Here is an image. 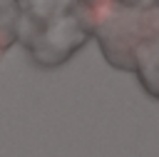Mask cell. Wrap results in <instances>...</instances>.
Returning <instances> with one entry per match:
<instances>
[{"label":"cell","instance_id":"cell-6","mask_svg":"<svg viewBox=\"0 0 159 157\" xmlns=\"http://www.w3.org/2000/svg\"><path fill=\"white\" fill-rule=\"evenodd\" d=\"M15 2H22V0H15Z\"/></svg>","mask_w":159,"mask_h":157},{"label":"cell","instance_id":"cell-4","mask_svg":"<svg viewBox=\"0 0 159 157\" xmlns=\"http://www.w3.org/2000/svg\"><path fill=\"white\" fill-rule=\"evenodd\" d=\"M20 7L15 0H0V57L17 42Z\"/></svg>","mask_w":159,"mask_h":157},{"label":"cell","instance_id":"cell-3","mask_svg":"<svg viewBox=\"0 0 159 157\" xmlns=\"http://www.w3.org/2000/svg\"><path fill=\"white\" fill-rule=\"evenodd\" d=\"M137 80L142 90L159 102V35L144 45V50L137 57Z\"/></svg>","mask_w":159,"mask_h":157},{"label":"cell","instance_id":"cell-1","mask_svg":"<svg viewBox=\"0 0 159 157\" xmlns=\"http://www.w3.org/2000/svg\"><path fill=\"white\" fill-rule=\"evenodd\" d=\"M17 7V40L45 70L67 62L97 32L80 0H22Z\"/></svg>","mask_w":159,"mask_h":157},{"label":"cell","instance_id":"cell-2","mask_svg":"<svg viewBox=\"0 0 159 157\" xmlns=\"http://www.w3.org/2000/svg\"><path fill=\"white\" fill-rule=\"evenodd\" d=\"M159 35V7H127L112 2L94 37L104 60L124 72H137V57Z\"/></svg>","mask_w":159,"mask_h":157},{"label":"cell","instance_id":"cell-5","mask_svg":"<svg viewBox=\"0 0 159 157\" xmlns=\"http://www.w3.org/2000/svg\"><path fill=\"white\" fill-rule=\"evenodd\" d=\"M114 2L127 5V7H144V10H149V7H159V0H114Z\"/></svg>","mask_w":159,"mask_h":157}]
</instances>
